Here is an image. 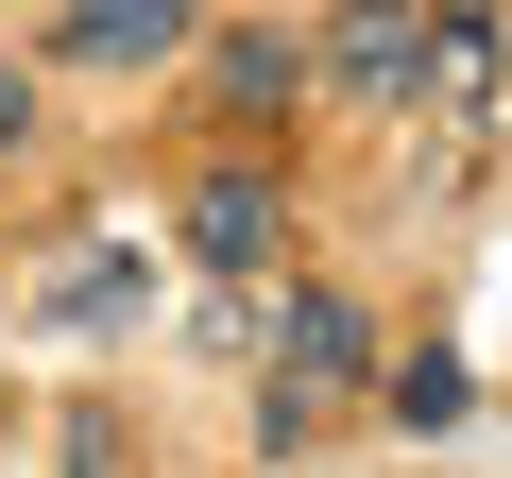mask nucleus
<instances>
[{"label": "nucleus", "mask_w": 512, "mask_h": 478, "mask_svg": "<svg viewBox=\"0 0 512 478\" xmlns=\"http://www.w3.org/2000/svg\"><path fill=\"white\" fill-rule=\"evenodd\" d=\"M18 137H35V69L0 52V154H18Z\"/></svg>", "instance_id": "6e6552de"}, {"label": "nucleus", "mask_w": 512, "mask_h": 478, "mask_svg": "<svg viewBox=\"0 0 512 478\" xmlns=\"http://www.w3.org/2000/svg\"><path fill=\"white\" fill-rule=\"evenodd\" d=\"M205 86H222V120H291V103L325 86V52H308V35H222Z\"/></svg>", "instance_id": "39448f33"}, {"label": "nucleus", "mask_w": 512, "mask_h": 478, "mask_svg": "<svg viewBox=\"0 0 512 478\" xmlns=\"http://www.w3.org/2000/svg\"><path fill=\"white\" fill-rule=\"evenodd\" d=\"M444 69H461V0H342V18H325V86L359 120L444 103Z\"/></svg>", "instance_id": "f257e3e1"}, {"label": "nucleus", "mask_w": 512, "mask_h": 478, "mask_svg": "<svg viewBox=\"0 0 512 478\" xmlns=\"http://www.w3.org/2000/svg\"><path fill=\"white\" fill-rule=\"evenodd\" d=\"M205 18H188V0H52V52L69 69H171Z\"/></svg>", "instance_id": "20e7f679"}, {"label": "nucleus", "mask_w": 512, "mask_h": 478, "mask_svg": "<svg viewBox=\"0 0 512 478\" xmlns=\"http://www.w3.org/2000/svg\"><path fill=\"white\" fill-rule=\"evenodd\" d=\"M171 222H188V257H205V274L256 291V274H274V239H291V171H274V154H205Z\"/></svg>", "instance_id": "7ed1b4c3"}, {"label": "nucleus", "mask_w": 512, "mask_h": 478, "mask_svg": "<svg viewBox=\"0 0 512 478\" xmlns=\"http://www.w3.org/2000/svg\"><path fill=\"white\" fill-rule=\"evenodd\" d=\"M137 308H154V257H120V239H86V257L52 274V325H69V342H120Z\"/></svg>", "instance_id": "423d86ee"}, {"label": "nucleus", "mask_w": 512, "mask_h": 478, "mask_svg": "<svg viewBox=\"0 0 512 478\" xmlns=\"http://www.w3.org/2000/svg\"><path fill=\"white\" fill-rule=\"evenodd\" d=\"M256 376H291V393H359L376 376V308L342 274H291L274 308H256Z\"/></svg>", "instance_id": "f03ea898"}, {"label": "nucleus", "mask_w": 512, "mask_h": 478, "mask_svg": "<svg viewBox=\"0 0 512 478\" xmlns=\"http://www.w3.org/2000/svg\"><path fill=\"white\" fill-rule=\"evenodd\" d=\"M376 393H393V427H461L478 410V359L461 342H410V359H376Z\"/></svg>", "instance_id": "0eeeda50"}]
</instances>
